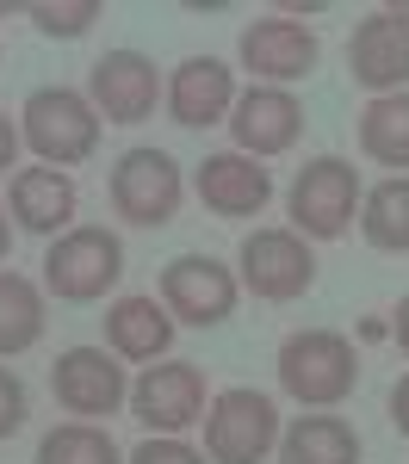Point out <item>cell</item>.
Wrapping results in <instances>:
<instances>
[{
	"label": "cell",
	"mask_w": 409,
	"mask_h": 464,
	"mask_svg": "<svg viewBox=\"0 0 409 464\" xmlns=\"http://www.w3.org/2000/svg\"><path fill=\"white\" fill-rule=\"evenodd\" d=\"M273 365H279V391L292 402H304V409H335L360 384V353L335 328H297V334H286Z\"/></svg>",
	"instance_id": "obj_1"
},
{
	"label": "cell",
	"mask_w": 409,
	"mask_h": 464,
	"mask_svg": "<svg viewBox=\"0 0 409 464\" xmlns=\"http://www.w3.org/2000/svg\"><path fill=\"white\" fill-rule=\"evenodd\" d=\"M19 137L32 143V155L44 168H81L100 149V111L87 93L74 87H37L32 100L19 106Z\"/></svg>",
	"instance_id": "obj_2"
},
{
	"label": "cell",
	"mask_w": 409,
	"mask_h": 464,
	"mask_svg": "<svg viewBox=\"0 0 409 464\" xmlns=\"http://www.w3.org/2000/svg\"><path fill=\"white\" fill-rule=\"evenodd\" d=\"M124 279V242L100 223H74L44 248V291L56 304H100Z\"/></svg>",
	"instance_id": "obj_3"
},
{
	"label": "cell",
	"mask_w": 409,
	"mask_h": 464,
	"mask_svg": "<svg viewBox=\"0 0 409 464\" xmlns=\"http://www.w3.org/2000/svg\"><path fill=\"white\" fill-rule=\"evenodd\" d=\"M106 198L124 223H137V229H168V223L180 217L186 174H180V161H174L168 149L137 143V149H124V155L112 161Z\"/></svg>",
	"instance_id": "obj_4"
},
{
	"label": "cell",
	"mask_w": 409,
	"mask_h": 464,
	"mask_svg": "<svg viewBox=\"0 0 409 464\" xmlns=\"http://www.w3.org/2000/svg\"><path fill=\"white\" fill-rule=\"evenodd\" d=\"M360 198H366L360 168L341 161V155H316V161L297 168L292 192H286V211H292V229L304 236V242H335V236L354 229Z\"/></svg>",
	"instance_id": "obj_5"
},
{
	"label": "cell",
	"mask_w": 409,
	"mask_h": 464,
	"mask_svg": "<svg viewBox=\"0 0 409 464\" xmlns=\"http://www.w3.org/2000/svg\"><path fill=\"white\" fill-rule=\"evenodd\" d=\"M279 452V402L267 391H218L205 402V459L211 464H267Z\"/></svg>",
	"instance_id": "obj_6"
},
{
	"label": "cell",
	"mask_w": 409,
	"mask_h": 464,
	"mask_svg": "<svg viewBox=\"0 0 409 464\" xmlns=\"http://www.w3.org/2000/svg\"><path fill=\"white\" fill-rule=\"evenodd\" d=\"M236 266H242L236 279L255 291L260 304H297L316 285V254L297 229H248Z\"/></svg>",
	"instance_id": "obj_7"
},
{
	"label": "cell",
	"mask_w": 409,
	"mask_h": 464,
	"mask_svg": "<svg viewBox=\"0 0 409 464\" xmlns=\"http://www.w3.org/2000/svg\"><path fill=\"white\" fill-rule=\"evenodd\" d=\"M236 297H242V279L218 254H174L161 266V304L186 328H223L236 316Z\"/></svg>",
	"instance_id": "obj_8"
},
{
	"label": "cell",
	"mask_w": 409,
	"mask_h": 464,
	"mask_svg": "<svg viewBox=\"0 0 409 464\" xmlns=\"http://www.w3.org/2000/svg\"><path fill=\"white\" fill-rule=\"evenodd\" d=\"M50 391H56V402L69 415L106 421V415H118L131 402V378H124V365H118L112 347H69L50 365Z\"/></svg>",
	"instance_id": "obj_9"
},
{
	"label": "cell",
	"mask_w": 409,
	"mask_h": 464,
	"mask_svg": "<svg viewBox=\"0 0 409 464\" xmlns=\"http://www.w3.org/2000/svg\"><path fill=\"white\" fill-rule=\"evenodd\" d=\"M131 415L149 433H186L192 421H205V365L192 359L143 365V378L131 384Z\"/></svg>",
	"instance_id": "obj_10"
},
{
	"label": "cell",
	"mask_w": 409,
	"mask_h": 464,
	"mask_svg": "<svg viewBox=\"0 0 409 464\" xmlns=\"http://www.w3.org/2000/svg\"><path fill=\"white\" fill-rule=\"evenodd\" d=\"M347 69H354V81L366 87L372 100L404 93L409 87V19H404V6H378L372 19L354 25V37H347Z\"/></svg>",
	"instance_id": "obj_11"
},
{
	"label": "cell",
	"mask_w": 409,
	"mask_h": 464,
	"mask_svg": "<svg viewBox=\"0 0 409 464\" xmlns=\"http://www.w3.org/2000/svg\"><path fill=\"white\" fill-rule=\"evenodd\" d=\"M236 50H242V69L255 74L260 87H292V81H304V74L316 69V56H323L316 32H310L304 19H286V13L255 19Z\"/></svg>",
	"instance_id": "obj_12"
},
{
	"label": "cell",
	"mask_w": 409,
	"mask_h": 464,
	"mask_svg": "<svg viewBox=\"0 0 409 464\" xmlns=\"http://www.w3.org/2000/svg\"><path fill=\"white\" fill-rule=\"evenodd\" d=\"M87 100L106 124H143L155 118V100H161V74L143 50H106L93 69H87Z\"/></svg>",
	"instance_id": "obj_13"
},
{
	"label": "cell",
	"mask_w": 409,
	"mask_h": 464,
	"mask_svg": "<svg viewBox=\"0 0 409 464\" xmlns=\"http://www.w3.org/2000/svg\"><path fill=\"white\" fill-rule=\"evenodd\" d=\"M229 137H236V155H286L297 149L304 137V106H297L292 87H248V93H236V106H229Z\"/></svg>",
	"instance_id": "obj_14"
},
{
	"label": "cell",
	"mask_w": 409,
	"mask_h": 464,
	"mask_svg": "<svg viewBox=\"0 0 409 464\" xmlns=\"http://www.w3.org/2000/svg\"><path fill=\"white\" fill-rule=\"evenodd\" d=\"M192 192H199V205H205L211 217L242 223V217H260V211H267V198H273V174L260 168L255 155L218 149V155H205V161H199Z\"/></svg>",
	"instance_id": "obj_15"
},
{
	"label": "cell",
	"mask_w": 409,
	"mask_h": 464,
	"mask_svg": "<svg viewBox=\"0 0 409 464\" xmlns=\"http://www.w3.org/2000/svg\"><path fill=\"white\" fill-rule=\"evenodd\" d=\"M161 100H168V118H174L180 130L229 124V106H236V74L223 69L218 56H186L180 69L168 74Z\"/></svg>",
	"instance_id": "obj_16"
},
{
	"label": "cell",
	"mask_w": 409,
	"mask_h": 464,
	"mask_svg": "<svg viewBox=\"0 0 409 464\" xmlns=\"http://www.w3.org/2000/svg\"><path fill=\"white\" fill-rule=\"evenodd\" d=\"M6 205H13V223L32 229V236H63L74 229V211H81V192L63 168H19L13 186H6Z\"/></svg>",
	"instance_id": "obj_17"
},
{
	"label": "cell",
	"mask_w": 409,
	"mask_h": 464,
	"mask_svg": "<svg viewBox=\"0 0 409 464\" xmlns=\"http://www.w3.org/2000/svg\"><path fill=\"white\" fill-rule=\"evenodd\" d=\"M174 328L180 322L168 316L161 297H118L106 310V347L118 359H161L174 347Z\"/></svg>",
	"instance_id": "obj_18"
},
{
	"label": "cell",
	"mask_w": 409,
	"mask_h": 464,
	"mask_svg": "<svg viewBox=\"0 0 409 464\" xmlns=\"http://www.w3.org/2000/svg\"><path fill=\"white\" fill-rule=\"evenodd\" d=\"M279 464H360V433L341 415H297L279 428Z\"/></svg>",
	"instance_id": "obj_19"
},
{
	"label": "cell",
	"mask_w": 409,
	"mask_h": 464,
	"mask_svg": "<svg viewBox=\"0 0 409 464\" xmlns=\"http://www.w3.org/2000/svg\"><path fill=\"white\" fill-rule=\"evenodd\" d=\"M44 285L25 273H0V359H19L44 341Z\"/></svg>",
	"instance_id": "obj_20"
},
{
	"label": "cell",
	"mask_w": 409,
	"mask_h": 464,
	"mask_svg": "<svg viewBox=\"0 0 409 464\" xmlns=\"http://www.w3.org/2000/svg\"><path fill=\"white\" fill-rule=\"evenodd\" d=\"M360 236L378 254H409V174L378 179L360 198Z\"/></svg>",
	"instance_id": "obj_21"
},
{
	"label": "cell",
	"mask_w": 409,
	"mask_h": 464,
	"mask_svg": "<svg viewBox=\"0 0 409 464\" xmlns=\"http://www.w3.org/2000/svg\"><path fill=\"white\" fill-rule=\"evenodd\" d=\"M360 149L378 168L409 174V93H385L360 106Z\"/></svg>",
	"instance_id": "obj_22"
},
{
	"label": "cell",
	"mask_w": 409,
	"mask_h": 464,
	"mask_svg": "<svg viewBox=\"0 0 409 464\" xmlns=\"http://www.w3.org/2000/svg\"><path fill=\"white\" fill-rule=\"evenodd\" d=\"M37 464H124V452L100 421H63L37 440Z\"/></svg>",
	"instance_id": "obj_23"
},
{
	"label": "cell",
	"mask_w": 409,
	"mask_h": 464,
	"mask_svg": "<svg viewBox=\"0 0 409 464\" xmlns=\"http://www.w3.org/2000/svg\"><path fill=\"white\" fill-rule=\"evenodd\" d=\"M25 13H32V25L44 37H87L106 6H100V0H37V6H25Z\"/></svg>",
	"instance_id": "obj_24"
},
{
	"label": "cell",
	"mask_w": 409,
	"mask_h": 464,
	"mask_svg": "<svg viewBox=\"0 0 409 464\" xmlns=\"http://www.w3.org/2000/svg\"><path fill=\"white\" fill-rule=\"evenodd\" d=\"M124 464H211L199 446H186L180 433H149L137 452H124Z\"/></svg>",
	"instance_id": "obj_25"
},
{
	"label": "cell",
	"mask_w": 409,
	"mask_h": 464,
	"mask_svg": "<svg viewBox=\"0 0 409 464\" xmlns=\"http://www.w3.org/2000/svg\"><path fill=\"white\" fill-rule=\"evenodd\" d=\"M25 415H32V396L19 384V372L0 365V440H13V433L25 428Z\"/></svg>",
	"instance_id": "obj_26"
},
{
	"label": "cell",
	"mask_w": 409,
	"mask_h": 464,
	"mask_svg": "<svg viewBox=\"0 0 409 464\" xmlns=\"http://www.w3.org/2000/svg\"><path fill=\"white\" fill-rule=\"evenodd\" d=\"M391 428L409 440V372L397 378V384H391Z\"/></svg>",
	"instance_id": "obj_27"
},
{
	"label": "cell",
	"mask_w": 409,
	"mask_h": 464,
	"mask_svg": "<svg viewBox=\"0 0 409 464\" xmlns=\"http://www.w3.org/2000/svg\"><path fill=\"white\" fill-rule=\"evenodd\" d=\"M19 143H25V137H19V124H13V118L0 111V174H6V168L19 161Z\"/></svg>",
	"instance_id": "obj_28"
},
{
	"label": "cell",
	"mask_w": 409,
	"mask_h": 464,
	"mask_svg": "<svg viewBox=\"0 0 409 464\" xmlns=\"http://www.w3.org/2000/svg\"><path fill=\"white\" fill-rule=\"evenodd\" d=\"M391 341H397V347L409 353V297L397 304V310H391Z\"/></svg>",
	"instance_id": "obj_29"
},
{
	"label": "cell",
	"mask_w": 409,
	"mask_h": 464,
	"mask_svg": "<svg viewBox=\"0 0 409 464\" xmlns=\"http://www.w3.org/2000/svg\"><path fill=\"white\" fill-rule=\"evenodd\" d=\"M13 254V223H6V205H0V260Z\"/></svg>",
	"instance_id": "obj_30"
},
{
	"label": "cell",
	"mask_w": 409,
	"mask_h": 464,
	"mask_svg": "<svg viewBox=\"0 0 409 464\" xmlns=\"http://www.w3.org/2000/svg\"><path fill=\"white\" fill-rule=\"evenodd\" d=\"M404 19H409V0H404Z\"/></svg>",
	"instance_id": "obj_31"
}]
</instances>
